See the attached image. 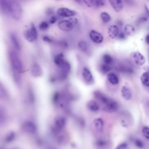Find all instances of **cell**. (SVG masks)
<instances>
[{
    "label": "cell",
    "instance_id": "e575fe53",
    "mask_svg": "<svg viewBox=\"0 0 149 149\" xmlns=\"http://www.w3.org/2000/svg\"><path fill=\"white\" fill-rule=\"evenodd\" d=\"M142 133L143 136L149 140V127L144 126L142 129Z\"/></svg>",
    "mask_w": 149,
    "mask_h": 149
},
{
    "label": "cell",
    "instance_id": "d590c367",
    "mask_svg": "<svg viewBox=\"0 0 149 149\" xmlns=\"http://www.w3.org/2000/svg\"><path fill=\"white\" fill-rule=\"evenodd\" d=\"M49 27V24L47 22H42L40 23V24L39 25V27L41 30H46Z\"/></svg>",
    "mask_w": 149,
    "mask_h": 149
},
{
    "label": "cell",
    "instance_id": "f546056e",
    "mask_svg": "<svg viewBox=\"0 0 149 149\" xmlns=\"http://www.w3.org/2000/svg\"><path fill=\"white\" fill-rule=\"evenodd\" d=\"M7 97V92L3 86L0 82V100H5Z\"/></svg>",
    "mask_w": 149,
    "mask_h": 149
},
{
    "label": "cell",
    "instance_id": "7a4b0ae2",
    "mask_svg": "<svg viewBox=\"0 0 149 149\" xmlns=\"http://www.w3.org/2000/svg\"><path fill=\"white\" fill-rule=\"evenodd\" d=\"M9 59L14 72L18 73L22 72L23 70V63L17 53L13 51H10L9 54Z\"/></svg>",
    "mask_w": 149,
    "mask_h": 149
},
{
    "label": "cell",
    "instance_id": "9c48e42d",
    "mask_svg": "<svg viewBox=\"0 0 149 149\" xmlns=\"http://www.w3.org/2000/svg\"><path fill=\"white\" fill-rule=\"evenodd\" d=\"M119 107V104L117 101L111 99L103 107V109L108 112H113L116 111Z\"/></svg>",
    "mask_w": 149,
    "mask_h": 149
},
{
    "label": "cell",
    "instance_id": "1f68e13d",
    "mask_svg": "<svg viewBox=\"0 0 149 149\" xmlns=\"http://www.w3.org/2000/svg\"><path fill=\"white\" fill-rule=\"evenodd\" d=\"M107 146V141H104V140H98L96 142V146L99 149H103L106 147Z\"/></svg>",
    "mask_w": 149,
    "mask_h": 149
},
{
    "label": "cell",
    "instance_id": "6da1fadb",
    "mask_svg": "<svg viewBox=\"0 0 149 149\" xmlns=\"http://www.w3.org/2000/svg\"><path fill=\"white\" fill-rule=\"evenodd\" d=\"M0 6L6 14L16 20H19L22 14V8L19 2L15 1H1Z\"/></svg>",
    "mask_w": 149,
    "mask_h": 149
},
{
    "label": "cell",
    "instance_id": "d6986e66",
    "mask_svg": "<svg viewBox=\"0 0 149 149\" xmlns=\"http://www.w3.org/2000/svg\"><path fill=\"white\" fill-rule=\"evenodd\" d=\"M107 80L112 85H116L119 82V79L118 76L113 72L108 73L107 74Z\"/></svg>",
    "mask_w": 149,
    "mask_h": 149
},
{
    "label": "cell",
    "instance_id": "277c9868",
    "mask_svg": "<svg viewBox=\"0 0 149 149\" xmlns=\"http://www.w3.org/2000/svg\"><path fill=\"white\" fill-rule=\"evenodd\" d=\"M61 70V76L62 79H65L67 75L70 71V65L69 63L64 60L59 66Z\"/></svg>",
    "mask_w": 149,
    "mask_h": 149
},
{
    "label": "cell",
    "instance_id": "9a60e30c",
    "mask_svg": "<svg viewBox=\"0 0 149 149\" xmlns=\"http://www.w3.org/2000/svg\"><path fill=\"white\" fill-rule=\"evenodd\" d=\"M121 94L122 97L126 100H130L132 98V90L129 86L126 85H124L122 87Z\"/></svg>",
    "mask_w": 149,
    "mask_h": 149
},
{
    "label": "cell",
    "instance_id": "52a82bcc",
    "mask_svg": "<svg viewBox=\"0 0 149 149\" xmlns=\"http://www.w3.org/2000/svg\"><path fill=\"white\" fill-rule=\"evenodd\" d=\"M89 37L91 41L96 44H100L104 40L103 36L100 32L94 30L90 31L89 33Z\"/></svg>",
    "mask_w": 149,
    "mask_h": 149
},
{
    "label": "cell",
    "instance_id": "d4e9b609",
    "mask_svg": "<svg viewBox=\"0 0 149 149\" xmlns=\"http://www.w3.org/2000/svg\"><path fill=\"white\" fill-rule=\"evenodd\" d=\"M94 126L97 130L98 131L102 130L104 126L103 120L101 118H96L94 120Z\"/></svg>",
    "mask_w": 149,
    "mask_h": 149
},
{
    "label": "cell",
    "instance_id": "484cf974",
    "mask_svg": "<svg viewBox=\"0 0 149 149\" xmlns=\"http://www.w3.org/2000/svg\"><path fill=\"white\" fill-rule=\"evenodd\" d=\"M6 118L7 115L5 109L3 107L0 106V125H2L6 122Z\"/></svg>",
    "mask_w": 149,
    "mask_h": 149
},
{
    "label": "cell",
    "instance_id": "5bb4252c",
    "mask_svg": "<svg viewBox=\"0 0 149 149\" xmlns=\"http://www.w3.org/2000/svg\"><path fill=\"white\" fill-rule=\"evenodd\" d=\"M31 74L34 77H38L42 76L43 73L41 67L38 63H34L31 67Z\"/></svg>",
    "mask_w": 149,
    "mask_h": 149
},
{
    "label": "cell",
    "instance_id": "7c38bea8",
    "mask_svg": "<svg viewBox=\"0 0 149 149\" xmlns=\"http://www.w3.org/2000/svg\"><path fill=\"white\" fill-rule=\"evenodd\" d=\"M66 119L62 116H58L54 119L55 128L56 130H60L63 129L66 125Z\"/></svg>",
    "mask_w": 149,
    "mask_h": 149
},
{
    "label": "cell",
    "instance_id": "cb8c5ba5",
    "mask_svg": "<svg viewBox=\"0 0 149 149\" xmlns=\"http://www.w3.org/2000/svg\"><path fill=\"white\" fill-rule=\"evenodd\" d=\"M140 80L143 85L149 87V71L143 73L140 77Z\"/></svg>",
    "mask_w": 149,
    "mask_h": 149
},
{
    "label": "cell",
    "instance_id": "f1b7e54d",
    "mask_svg": "<svg viewBox=\"0 0 149 149\" xmlns=\"http://www.w3.org/2000/svg\"><path fill=\"white\" fill-rule=\"evenodd\" d=\"M100 17L102 22L104 23H108L111 19V16L107 12H101L100 15Z\"/></svg>",
    "mask_w": 149,
    "mask_h": 149
},
{
    "label": "cell",
    "instance_id": "e0dca14e",
    "mask_svg": "<svg viewBox=\"0 0 149 149\" xmlns=\"http://www.w3.org/2000/svg\"><path fill=\"white\" fill-rule=\"evenodd\" d=\"M82 76L84 81L87 83H91L93 81V77L91 71L87 68H84L82 70Z\"/></svg>",
    "mask_w": 149,
    "mask_h": 149
},
{
    "label": "cell",
    "instance_id": "4fadbf2b",
    "mask_svg": "<svg viewBox=\"0 0 149 149\" xmlns=\"http://www.w3.org/2000/svg\"><path fill=\"white\" fill-rule=\"evenodd\" d=\"M119 33H120L119 29L115 24L111 25L108 29V34L109 37L111 39L118 38Z\"/></svg>",
    "mask_w": 149,
    "mask_h": 149
},
{
    "label": "cell",
    "instance_id": "2e32d148",
    "mask_svg": "<svg viewBox=\"0 0 149 149\" xmlns=\"http://www.w3.org/2000/svg\"><path fill=\"white\" fill-rule=\"evenodd\" d=\"M109 2L113 10L117 12H120L123 8V2L121 0H109Z\"/></svg>",
    "mask_w": 149,
    "mask_h": 149
},
{
    "label": "cell",
    "instance_id": "b9f144b4",
    "mask_svg": "<svg viewBox=\"0 0 149 149\" xmlns=\"http://www.w3.org/2000/svg\"><path fill=\"white\" fill-rule=\"evenodd\" d=\"M145 41H146V42L147 44H149V34H148L146 36Z\"/></svg>",
    "mask_w": 149,
    "mask_h": 149
},
{
    "label": "cell",
    "instance_id": "4316f807",
    "mask_svg": "<svg viewBox=\"0 0 149 149\" xmlns=\"http://www.w3.org/2000/svg\"><path fill=\"white\" fill-rule=\"evenodd\" d=\"M102 61L104 64L108 65H111L113 62V59L111 55L108 54H105L103 55L102 56Z\"/></svg>",
    "mask_w": 149,
    "mask_h": 149
},
{
    "label": "cell",
    "instance_id": "60d3db41",
    "mask_svg": "<svg viewBox=\"0 0 149 149\" xmlns=\"http://www.w3.org/2000/svg\"><path fill=\"white\" fill-rule=\"evenodd\" d=\"M146 111H147V112L149 116V101L147 102L146 104Z\"/></svg>",
    "mask_w": 149,
    "mask_h": 149
},
{
    "label": "cell",
    "instance_id": "3957f363",
    "mask_svg": "<svg viewBox=\"0 0 149 149\" xmlns=\"http://www.w3.org/2000/svg\"><path fill=\"white\" fill-rule=\"evenodd\" d=\"M24 37L29 42H33L37 37V32L36 27L33 24H31L30 28H29L24 32Z\"/></svg>",
    "mask_w": 149,
    "mask_h": 149
},
{
    "label": "cell",
    "instance_id": "ab89813d",
    "mask_svg": "<svg viewBox=\"0 0 149 149\" xmlns=\"http://www.w3.org/2000/svg\"><path fill=\"white\" fill-rule=\"evenodd\" d=\"M43 40L47 42H51L52 40L49 37H47V36H45L43 37Z\"/></svg>",
    "mask_w": 149,
    "mask_h": 149
},
{
    "label": "cell",
    "instance_id": "30bf717a",
    "mask_svg": "<svg viewBox=\"0 0 149 149\" xmlns=\"http://www.w3.org/2000/svg\"><path fill=\"white\" fill-rule=\"evenodd\" d=\"M57 14L61 17H69L74 16L76 13L75 11L66 8H60L57 10Z\"/></svg>",
    "mask_w": 149,
    "mask_h": 149
},
{
    "label": "cell",
    "instance_id": "8992f818",
    "mask_svg": "<svg viewBox=\"0 0 149 149\" xmlns=\"http://www.w3.org/2000/svg\"><path fill=\"white\" fill-rule=\"evenodd\" d=\"M74 27L73 22L68 20H63L58 23V27L60 30L65 31H69L72 30Z\"/></svg>",
    "mask_w": 149,
    "mask_h": 149
},
{
    "label": "cell",
    "instance_id": "4dcf8cb0",
    "mask_svg": "<svg viewBox=\"0 0 149 149\" xmlns=\"http://www.w3.org/2000/svg\"><path fill=\"white\" fill-rule=\"evenodd\" d=\"M64 60L65 59H63V56L62 54H58L54 58V62L58 66H59Z\"/></svg>",
    "mask_w": 149,
    "mask_h": 149
},
{
    "label": "cell",
    "instance_id": "7402d4cb",
    "mask_svg": "<svg viewBox=\"0 0 149 149\" xmlns=\"http://www.w3.org/2000/svg\"><path fill=\"white\" fill-rule=\"evenodd\" d=\"M135 28L131 24H127L124 27V33L127 36H132L135 33Z\"/></svg>",
    "mask_w": 149,
    "mask_h": 149
},
{
    "label": "cell",
    "instance_id": "d6a6232c",
    "mask_svg": "<svg viewBox=\"0 0 149 149\" xmlns=\"http://www.w3.org/2000/svg\"><path fill=\"white\" fill-rule=\"evenodd\" d=\"M93 6L95 7H101L105 5V2L102 0H93L92 1Z\"/></svg>",
    "mask_w": 149,
    "mask_h": 149
},
{
    "label": "cell",
    "instance_id": "44dd1931",
    "mask_svg": "<svg viewBox=\"0 0 149 149\" xmlns=\"http://www.w3.org/2000/svg\"><path fill=\"white\" fill-rule=\"evenodd\" d=\"M87 107L91 112H97L100 109L99 105L94 100L89 101L87 104Z\"/></svg>",
    "mask_w": 149,
    "mask_h": 149
},
{
    "label": "cell",
    "instance_id": "ac0fdd59",
    "mask_svg": "<svg viewBox=\"0 0 149 149\" xmlns=\"http://www.w3.org/2000/svg\"><path fill=\"white\" fill-rule=\"evenodd\" d=\"M24 130L29 133H34L36 131V126L35 124L31 121H27L23 124Z\"/></svg>",
    "mask_w": 149,
    "mask_h": 149
},
{
    "label": "cell",
    "instance_id": "83f0119b",
    "mask_svg": "<svg viewBox=\"0 0 149 149\" xmlns=\"http://www.w3.org/2000/svg\"><path fill=\"white\" fill-rule=\"evenodd\" d=\"M100 70L102 73L106 74V73H108L111 70V67L110 65H108L103 63L100 65Z\"/></svg>",
    "mask_w": 149,
    "mask_h": 149
},
{
    "label": "cell",
    "instance_id": "ee69618b",
    "mask_svg": "<svg viewBox=\"0 0 149 149\" xmlns=\"http://www.w3.org/2000/svg\"><path fill=\"white\" fill-rule=\"evenodd\" d=\"M148 55H149V53H148Z\"/></svg>",
    "mask_w": 149,
    "mask_h": 149
},
{
    "label": "cell",
    "instance_id": "836d02e7",
    "mask_svg": "<svg viewBox=\"0 0 149 149\" xmlns=\"http://www.w3.org/2000/svg\"><path fill=\"white\" fill-rule=\"evenodd\" d=\"M134 144L139 148H143L144 147V143L139 139H135L134 140Z\"/></svg>",
    "mask_w": 149,
    "mask_h": 149
},
{
    "label": "cell",
    "instance_id": "603a6c76",
    "mask_svg": "<svg viewBox=\"0 0 149 149\" xmlns=\"http://www.w3.org/2000/svg\"><path fill=\"white\" fill-rule=\"evenodd\" d=\"M78 46H79V49L83 52L86 53V54H87L90 49H89V45L88 44V43L85 41H83V40H81L79 42V44H78Z\"/></svg>",
    "mask_w": 149,
    "mask_h": 149
},
{
    "label": "cell",
    "instance_id": "ba28073f",
    "mask_svg": "<svg viewBox=\"0 0 149 149\" xmlns=\"http://www.w3.org/2000/svg\"><path fill=\"white\" fill-rule=\"evenodd\" d=\"M116 69L123 73L132 74L134 72L133 68L129 64L125 63H119L116 65Z\"/></svg>",
    "mask_w": 149,
    "mask_h": 149
},
{
    "label": "cell",
    "instance_id": "ffe728a7",
    "mask_svg": "<svg viewBox=\"0 0 149 149\" xmlns=\"http://www.w3.org/2000/svg\"><path fill=\"white\" fill-rule=\"evenodd\" d=\"M10 40L11 41V43L12 44V45L13 47L17 51H19L20 49V44L19 42V41L16 36L15 34L14 33H11L10 35Z\"/></svg>",
    "mask_w": 149,
    "mask_h": 149
},
{
    "label": "cell",
    "instance_id": "74e56055",
    "mask_svg": "<svg viewBox=\"0 0 149 149\" xmlns=\"http://www.w3.org/2000/svg\"><path fill=\"white\" fill-rule=\"evenodd\" d=\"M127 147V144L126 143H122L120 144H119L116 148L115 149H126Z\"/></svg>",
    "mask_w": 149,
    "mask_h": 149
},
{
    "label": "cell",
    "instance_id": "8d00e7d4",
    "mask_svg": "<svg viewBox=\"0 0 149 149\" xmlns=\"http://www.w3.org/2000/svg\"><path fill=\"white\" fill-rule=\"evenodd\" d=\"M15 134L13 132H10L6 137V141H11L13 140V139L15 138Z\"/></svg>",
    "mask_w": 149,
    "mask_h": 149
},
{
    "label": "cell",
    "instance_id": "8fae6325",
    "mask_svg": "<svg viewBox=\"0 0 149 149\" xmlns=\"http://www.w3.org/2000/svg\"><path fill=\"white\" fill-rule=\"evenodd\" d=\"M94 96L98 101H100L101 104H102L104 106L105 105L111 100L110 98H109L108 96H107L105 94H104L103 93L100 91H94Z\"/></svg>",
    "mask_w": 149,
    "mask_h": 149
},
{
    "label": "cell",
    "instance_id": "7bdbcfd3",
    "mask_svg": "<svg viewBox=\"0 0 149 149\" xmlns=\"http://www.w3.org/2000/svg\"><path fill=\"white\" fill-rule=\"evenodd\" d=\"M55 21H56V18L55 17H52L51 18V19H50V23H54L55 22Z\"/></svg>",
    "mask_w": 149,
    "mask_h": 149
},
{
    "label": "cell",
    "instance_id": "5b68a950",
    "mask_svg": "<svg viewBox=\"0 0 149 149\" xmlns=\"http://www.w3.org/2000/svg\"><path fill=\"white\" fill-rule=\"evenodd\" d=\"M131 55H132V58L133 62L137 65L142 66L145 63V62H146L145 57L140 52H134L132 53Z\"/></svg>",
    "mask_w": 149,
    "mask_h": 149
},
{
    "label": "cell",
    "instance_id": "f35d334b",
    "mask_svg": "<svg viewBox=\"0 0 149 149\" xmlns=\"http://www.w3.org/2000/svg\"><path fill=\"white\" fill-rule=\"evenodd\" d=\"M125 36H126V34L124 33H123V32H120V33H119V36H118V38H119V39H124V38H125Z\"/></svg>",
    "mask_w": 149,
    "mask_h": 149
}]
</instances>
